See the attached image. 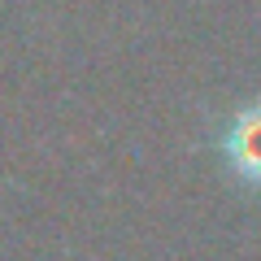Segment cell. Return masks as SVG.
<instances>
[{"instance_id":"6da1fadb","label":"cell","mask_w":261,"mask_h":261,"mask_svg":"<svg viewBox=\"0 0 261 261\" xmlns=\"http://www.w3.org/2000/svg\"><path fill=\"white\" fill-rule=\"evenodd\" d=\"M218 152H222L226 170L244 187H257L261 192V100L235 109L218 126Z\"/></svg>"}]
</instances>
